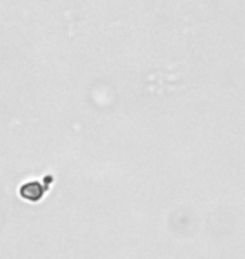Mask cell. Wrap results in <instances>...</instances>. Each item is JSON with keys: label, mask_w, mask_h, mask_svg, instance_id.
Returning <instances> with one entry per match:
<instances>
[{"label": "cell", "mask_w": 245, "mask_h": 259, "mask_svg": "<svg viewBox=\"0 0 245 259\" xmlns=\"http://www.w3.org/2000/svg\"><path fill=\"white\" fill-rule=\"evenodd\" d=\"M42 195H44V189L39 182H27L20 187V197L25 200L37 202L42 199Z\"/></svg>", "instance_id": "6da1fadb"}]
</instances>
